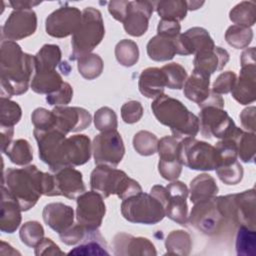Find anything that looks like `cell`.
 I'll use <instances>...</instances> for the list:
<instances>
[{
    "label": "cell",
    "instance_id": "6da1fadb",
    "mask_svg": "<svg viewBox=\"0 0 256 256\" xmlns=\"http://www.w3.org/2000/svg\"><path fill=\"white\" fill-rule=\"evenodd\" d=\"M1 97L10 98L27 92L32 73L35 72L34 56L22 51L15 41L3 40L0 48Z\"/></svg>",
    "mask_w": 256,
    "mask_h": 256
},
{
    "label": "cell",
    "instance_id": "7a4b0ae2",
    "mask_svg": "<svg viewBox=\"0 0 256 256\" xmlns=\"http://www.w3.org/2000/svg\"><path fill=\"white\" fill-rule=\"evenodd\" d=\"M151 109L156 119L169 127L177 139L195 137L199 132V118L175 98L162 94L154 99Z\"/></svg>",
    "mask_w": 256,
    "mask_h": 256
},
{
    "label": "cell",
    "instance_id": "3957f363",
    "mask_svg": "<svg viewBox=\"0 0 256 256\" xmlns=\"http://www.w3.org/2000/svg\"><path fill=\"white\" fill-rule=\"evenodd\" d=\"M43 179L44 172H41L35 165L20 169L7 168L4 172L3 185L6 184L21 210L28 211L43 195Z\"/></svg>",
    "mask_w": 256,
    "mask_h": 256
},
{
    "label": "cell",
    "instance_id": "277c9868",
    "mask_svg": "<svg viewBox=\"0 0 256 256\" xmlns=\"http://www.w3.org/2000/svg\"><path fill=\"white\" fill-rule=\"evenodd\" d=\"M90 187L103 198L116 194L124 200L142 192L140 184L124 171L106 165H97L91 172Z\"/></svg>",
    "mask_w": 256,
    "mask_h": 256
},
{
    "label": "cell",
    "instance_id": "5b68a950",
    "mask_svg": "<svg viewBox=\"0 0 256 256\" xmlns=\"http://www.w3.org/2000/svg\"><path fill=\"white\" fill-rule=\"evenodd\" d=\"M104 35L105 28L101 12L93 7H86L82 11V21L79 28L72 35L70 59L78 60L91 53L101 43Z\"/></svg>",
    "mask_w": 256,
    "mask_h": 256
},
{
    "label": "cell",
    "instance_id": "8992f818",
    "mask_svg": "<svg viewBox=\"0 0 256 256\" xmlns=\"http://www.w3.org/2000/svg\"><path fill=\"white\" fill-rule=\"evenodd\" d=\"M255 190L216 197L218 208L226 222L255 229Z\"/></svg>",
    "mask_w": 256,
    "mask_h": 256
},
{
    "label": "cell",
    "instance_id": "52a82bcc",
    "mask_svg": "<svg viewBox=\"0 0 256 256\" xmlns=\"http://www.w3.org/2000/svg\"><path fill=\"white\" fill-rule=\"evenodd\" d=\"M121 214L129 222L153 225L163 220L165 209L154 196L140 192L122 201Z\"/></svg>",
    "mask_w": 256,
    "mask_h": 256
},
{
    "label": "cell",
    "instance_id": "ba28073f",
    "mask_svg": "<svg viewBox=\"0 0 256 256\" xmlns=\"http://www.w3.org/2000/svg\"><path fill=\"white\" fill-rule=\"evenodd\" d=\"M150 194L158 199L165 209V216L180 225H186L188 221L187 197L188 187L181 181L174 180L166 187L155 185Z\"/></svg>",
    "mask_w": 256,
    "mask_h": 256
},
{
    "label": "cell",
    "instance_id": "9c48e42d",
    "mask_svg": "<svg viewBox=\"0 0 256 256\" xmlns=\"http://www.w3.org/2000/svg\"><path fill=\"white\" fill-rule=\"evenodd\" d=\"M179 157L183 165L193 170L211 171L219 166V156L215 147L194 137L180 141Z\"/></svg>",
    "mask_w": 256,
    "mask_h": 256
},
{
    "label": "cell",
    "instance_id": "30bf717a",
    "mask_svg": "<svg viewBox=\"0 0 256 256\" xmlns=\"http://www.w3.org/2000/svg\"><path fill=\"white\" fill-rule=\"evenodd\" d=\"M92 153L96 165L115 168L125 154V146L117 130L104 131L96 135L92 142Z\"/></svg>",
    "mask_w": 256,
    "mask_h": 256
},
{
    "label": "cell",
    "instance_id": "8fae6325",
    "mask_svg": "<svg viewBox=\"0 0 256 256\" xmlns=\"http://www.w3.org/2000/svg\"><path fill=\"white\" fill-rule=\"evenodd\" d=\"M199 130L205 138L216 137L219 139L231 137L236 129L233 119L220 107L204 105L200 107Z\"/></svg>",
    "mask_w": 256,
    "mask_h": 256
},
{
    "label": "cell",
    "instance_id": "7c38bea8",
    "mask_svg": "<svg viewBox=\"0 0 256 256\" xmlns=\"http://www.w3.org/2000/svg\"><path fill=\"white\" fill-rule=\"evenodd\" d=\"M91 153L92 144L88 136L76 134L65 138L58 148L56 166L52 172L64 167L83 165L89 161Z\"/></svg>",
    "mask_w": 256,
    "mask_h": 256
},
{
    "label": "cell",
    "instance_id": "4fadbf2b",
    "mask_svg": "<svg viewBox=\"0 0 256 256\" xmlns=\"http://www.w3.org/2000/svg\"><path fill=\"white\" fill-rule=\"evenodd\" d=\"M224 222L226 221L218 208L216 197L194 203L187 221L206 235H214L219 232Z\"/></svg>",
    "mask_w": 256,
    "mask_h": 256
},
{
    "label": "cell",
    "instance_id": "5bb4252c",
    "mask_svg": "<svg viewBox=\"0 0 256 256\" xmlns=\"http://www.w3.org/2000/svg\"><path fill=\"white\" fill-rule=\"evenodd\" d=\"M76 220L87 230H97L106 213L103 197L95 191H85L76 199Z\"/></svg>",
    "mask_w": 256,
    "mask_h": 256
},
{
    "label": "cell",
    "instance_id": "9a60e30c",
    "mask_svg": "<svg viewBox=\"0 0 256 256\" xmlns=\"http://www.w3.org/2000/svg\"><path fill=\"white\" fill-rule=\"evenodd\" d=\"M82 21V12L73 6H63L53 11L45 21L48 35L55 38H64L73 35Z\"/></svg>",
    "mask_w": 256,
    "mask_h": 256
},
{
    "label": "cell",
    "instance_id": "2e32d148",
    "mask_svg": "<svg viewBox=\"0 0 256 256\" xmlns=\"http://www.w3.org/2000/svg\"><path fill=\"white\" fill-rule=\"evenodd\" d=\"M37 28V16L33 9L14 10L2 27V37L17 41L33 35Z\"/></svg>",
    "mask_w": 256,
    "mask_h": 256
},
{
    "label": "cell",
    "instance_id": "e0dca14e",
    "mask_svg": "<svg viewBox=\"0 0 256 256\" xmlns=\"http://www.w3.org/2000/svg\"><path fill=\"white\" fill-rule=\"evenodd\" d=\"M55 116L56 130L67 135L86 129L92 121L90 113L81 107L57 106L52 110Z\"/></svg>",
    "mask_w": 256,
    "mask_h": 256
},
{
    "label": "cell",
    "instance_id": "ac0fdd59",
    "mask_svg": "<svg viewBox=\"0 0 256 256\" xmlns=\"http://www.w3.org/2000/svg\"><path fill=\"white\" fill-rule=\"evenodd\" d=\"M153 10L154 3L151 1H129L127 13L122 22L126 33L134 37L144 35Z\"/></svg>",
    "mask_w": 256,
    "mask_h": 256
},
{
    "label": "cell",
    "instance_id": "d6986e66",
    "mask_svg": "<svg viewBox=\"0 0 256 256\" xmlns=\"http://www.w3.org/2000/svg\"><path fill=\"white\" fill-rule=\"evenodd\" d=\"M174 43L176 54L184 56L197 54L198 52L215 47L209 32L202 27H192L184 33H180L174 39Z\"/></svg>",
    "mask_w": 256,
    "mask_h": 256
},
{
    "label": "cell",
    "instance_id": "ffe728a7",
    "mask_svg": "<svg viewBox=\"0 0 256 256\" xmlns=\"http://www.w3.org/2000/svg\"><path fill=\"white\" fill-rule=\"evenodd\" d=\"M53 174L54 196H64L69 199H77L86 191L82 173L74 167H64Z\"/></svg>",
    "mask_w": 256,
    "mask_h": 256
},
{
    "label": "cell",
    "instance_id": "44dd1931",
    "mask_svg": "<svg viewBox=\"0 0 256 256\" xmlns=\"http://www.w3.org/2000/svg\"><path fill=\"white\" fill-rule=\"evenodd\" d=\"M113 253L117 256H155L154 244L145 237H134L125 232L117 233L112 240Z\"/></svg>",
    "mask_w": 256,
    "mask_h": 256
},
{
    "label": "cell",
    "instance_id": "7402d4cb",
    "mask_svg": "<svg viewBox=\"0 0 256 256\" xmlns=\"http://www.w3.org/2000/svg\"><path fill=\"white\" fill-rule=\"evenodd\" d=\"M42 216L45 224L58 234L70 228L74 224L75 217L73 208L61 202H53L45 205Z\"/></svg>",
    "mask_w": 256,
    "mask_h": 256
},
{
    "label": "cell",
    "instance_id": "603a6c76",
    "mask_svg": "<svg viewBox=\"0 0 256 256\" xmlns=\"http://www.w3.org/2000/svg\"><path fill=\"white\" fill-rule=\"evenodd\" d=\"M256 64L241 66L239 78L231 91L232 97L242 105L253 103L256 98Z\"/></svg>",
    "mask_w": 256,
    "mask_h": 256
},
{
    "label": "cell",
    "instance_id": "cb8c5ba5",
    "mask_svg": "<svg viewBox=\"0 0 256 256\" xmlns=\"http://www.w3.org/2000/svg\"><path fill=\"white\" fill-rule=\"evenodd\" d=\"M21 208L5 185H2L0 230L5 233L15 232L21 224Z\"/></svg>",
    "mask_w": 256,
    "mask_h": 256
},
{
    "label": "cell",
    "instance_id": "d4e9b609",
    "mask_svg": "<svg viewBox=\"0 0 256 256\" xmlns=\"http://www.w3.org/2000/svg\"><path fill=\"white\" fill-rule=\"evenodd\" d=\"M229 53L221 47L204 50L195 54L193 61L194 69L203 71L209 75L222 70L229 61Z\"/></svg>",
    "mask_w": 256,
    "mask_h": 256
},
{
    "label": "cell",
    "instance_id": "484cf974",
    "mask_svg": "<svg viewBox=\"0 0 256 256\" xmlns=\"http://www.w3.org/2000/svg\"><path fill=\"white\" fill-rule=\"evenodd\" d=\"M210 75L197 70L193 69L192 74L186 79L184 86H183V93L184 96L197 103L198 105L204 102L209 94H210Z\"/></svg>",
    "mask_w": 256,
    "mask_h": 256
},
{
    "label": "cell",
    "instance_id": "4316f807",
    "mask_svg": "<svg viewBox=\"0 0 256 256\" xmlns=\"http://www.w3.org/2000/svg\"><path fill=\"white\" fill-rule=\"evenodd\" d=\"M138 87L140 93L147 98L156 99L164 94L166 79L161 68L149 67L144 69L139 76Z\"/></svg>",
    "mask_w": 256,
    "mask_h": 256
},
{
    "label": "cell",
    "instance_id": "83f0119b",
    "mask_svg": "<svg viewBox=\"0 0 256 256\" xmlns=\"http://www.w3.org/2000/svg\"><path fill=\"white\" fill-rule=\"evenodd\" d=\"M219 188L215 179L207 174L203 173L196 176L190 182V201L197 203L216 197Z\"/></svg>",
    "mask_w": 256,
    "mask_h": 256
},
{
    "label": "cell",
    "instance_id": "f1b7e54d",
    "mask_svg": "<svg viewBox=\"0 0 256 256\" xmlns=\"http://www.w3.org/2000/svg\"><path fill=\"white\" fill-rule=\"evenodd\" d=\"M69 255H109L107 251V243L100 232L92 230L87 233L80 245L71 250Z\"/></svg>",
    "mask_w": 256,
    "mask_h": 256
},
{
    "label": "cell",
    "instance_id": "f546056e",
    "mask_svg": "<svg viewBox=\"0 0 256 256\" xmlns=\"http://www.w3.org/2000/svg\"><path fill=\"white\" fill-rule=\"evenodd\" d=\"M147 54L150 59L163 62L173 59L176 55L174 39L156 35L147 43Z\"/></svg>",
    "mask_w": 256,
    "mask_h": 256
},
{
    "label": "cell",
    "instance_id": "4dcf8cb0",
    "mask_svg": "<svg viewBox=\"0 0 256 256\" xmlns=\"http://www.w3.org/2000/svg\"><path fill=\"white\" fill-rule=\"evenodd\" d=\"M61 75L56 71L34 72L31 80V89L38 94H51L57 91L63 84Z\"/></svg>",
    "mask_w": 256,
    "mask_h": 256
},
{
    "label": "cell",
    "instance_id": "1f68e13d",
    "mask_svg": "<svg viewBox=\"0 0 256 256\" xmlns=\"http://www.w3.org/2000/svg\"><path fill=\"white\" fill-rule=\"evenodd\" d=\"M237 144V154L244 163H252L255 160L256 153V136L255 133L245 132L241 128L236 127L231 136Z\"/></svg>",
    "mask_w": 256,
    "mask_h": 256
},
{
    "label": "cell",
    "instance_id": "d6a6232c",
    "mask_svg": "<svg viewBox=\"0 0 256 256\" xmlns=\"http://www.w3.org/2000/svg\"><path fill=\"white\" fill-rule=\"evenodd\" d=\"M61 49L55 44H45L34 55L35 72L52 71L61 61Z\"/></svg>",
    "mask_w": 256,
    "mask_h": 256
},
{
    "label": "cell",
    "instance_id": "836d02e7",
    "mask_svg": "<svg viewBox=\"0 0 256 256\" xmlns=\"http://www.w3.org/2000/svg\"><path fill=\"white\" fill-rule=\"evenodd\" d=\"M165 248L169 255H189L192 249L190 234L184 230L171 231L165 239Z\"/></svg>",
    "mask_w": 256,
    "mask_h": 256
},
{
    "label": "cell",
    "instance_id": "e575fe53",
    "mask_svg": "<svg viewBox=\"0 0 256 256\" xmlns=\"http://www.w3.org/2000/svg\"><path fill=\"white\" fill-rule=\"evenodd\" d=\"M155 9L163 20L182 21L187 14L188 7L183 0H164L155 2Z\"/></svg>",
    "mask_w": 256,
    "mask_h": 256
},
{
    "label": "cell",
    "instance_id": "d590c367",
    "mask_svg": "<svg viewBox=\"0 0 256 256\" xmlns=\"http://www.w3.org/2000/svg\"><path fill=\"white\" fill-rule=\"evenodd\" d=\"M9 160L19 166L28 165L33 160V151L30 143L25 139H17L3 151Z\"/></svg>",
    "mask_w": 256,
    "mask_h": 256
},
{
    "label": "cell",
    "instance_id": "8d00e7d4",
    "mask_svg": "<svg viewBox=\"0 0 256 256\" xmlns=\"http://www.w3.org/2000/svg\"><path fill=\"white\" fill-rule=\"evenodd\" d=\"M230 20L235 25L251 27L256 21V5L253 1H242L229 12Z\"/></svg>",
    "mask_w": 256,
    "mask_h": 256
},
{
    "label": "cell",
    "instance_id": "74e56055",
    "mask_svg": "<svg viewBox=\"0 0 256 256\" xmlns=\"http://www.w3.org/2000/svg\"><path fill=\"white\" fill-rule=\"evenodd\" d=\"M236 253L239 256L256 255V230L244 225L238 227L236 235Z\"/></svg>",
    "mask_w": 256,
    "mask_h": 256
},
{
    "label": "cell",
    "instance_id": "f35d334b",
    "mask_svg": "<svg viewBox=\"0 0 256 256\" xmlns=\"http://www.w3.org/2000/svg\"><path fill=\"white\" fill-rule=\"evenodd\" d=\"M77 61V68L80 75L87 80H93L99 77L103 71L104 63L98 54L89 53Z\"/></svg>",
    "mask_w": 256,
    "mask_h": 256
},
{
    "label": "cell",
    "instance_id": "ab89813d",
    "mask_svg": "<svg viewBox=\"0 0 256 256\" xmlns=\"http://www.w3.org/2000/svg\"><path fill=\"white\" fill-rule=\"evenodd\" d=\"M115 57L122 66L132 67L139 59L138 45L130 39L120 40L115 47Z\"/></svg>",
    "mask_w": 256,
    "mask_h": 256
},
{
    "label": "cell",
    "instance_id": "60d3db41",
    "mask_svg": "<svg viewBox=\"0 0 256 256\" xmlns=\"http://www.w3.org/2000/svg\"><path fill=\"white\" fill-rule=\"evenodd\" d=\"M253 39V31L250 27L232 25L225 32V40L235 49H244L249 46Z\"/></svg>",
    "mask_w": 256,
    "mask_h": 256
},
{
    "label": "cell",
    "instance_id": "b9f144b4",
    "mask_svg": "<svg viewBox=\"0 0 256 256\" xmlns=\"http://www.w3.org/2000/svg\"><path fill=\"white\" fill-rule=\"evenodd\" d=\"M158 138L150 131L141 130L133 137V147L142 156H150L157 152Z\"/></svg>",
    "mask_w": 256,
    "mask_h": 256
},
{
    "label": "cell",
    "instance_id": "7bdbcfd3",
    "mask_svg": "<svg viewBox=\"0 0 256 256\" xmlns=\"http://www.w3.org/2000/svg\"><path fill=\"white\" fill-rule=\"evenodd\" d=\"M179 143L178 139L173 136L162 137L158 141L157 147L159 162H181L179 157Z\"/></svg>",
    "mask_w": 256,
    "mask_h": 256
},
{
    "label": "cell",
    "instance_id": "ee69618b",
    "mask_svg": "<svg viewBox=\"0 0 256 256\" xmlns=\"http://www.w3.org/2000/svg\"><path fill=\"white\" fill-rule=\"evenodd\" d=\"M161 70L165 75L166 87L177 90L183 88L187 79V72L182 65L172 62L164 65Z\"/></svg>",
    "mask_w": 256,
    "mask_h": 256
},
{
    "label": "cell",
    "instance_id": "f6af8a7d",
    "mask_svg": "<svg viewBox=\"0 0 256 256\" xmlns=\"http://www.w3.org/2000/svg\"><path fill=\"white\" fill-rule=\"evenodd\" d=\"M22 116V109L20 105L10 100L9 98L1 97V113H0V126L14 127Z\"/></svg>",
    "mask_w": 256,
    "mask_h": 256
},
{
    "label": "cell",
    "instance_id": "bcb514c9",
    "mask_svg": "<svg viewBox=\"0 0 256 256\" xmlns=\"http://www.w3.org/2000/svg\"><path fill=\"white\" fill-rule=\"evenodd\" d=\"M19 236L22 243L35 248L44 238V228L38 221H28L21 226Z\"/></svg>",
    "mask_w": 256,
    "mask_h": 256
},
{
    "label": "cell",
    "instance_id": "7dc6e473",
    "mask_svg": "<svg viewBox=\"0 0 256 256\" xmlns=\"http://www.w3.org/2000/svg\"><path fill=\"white\" fill-rule=\"evenodd\" d=\"M216 174L219 179L226 185H236L243 178V167L236 160L232 163L220 165L216 169Z\"/></svg>",
    "mask_w": 256,
    "mask_h": 256
},
{
    "label": "cell",
    "instance_id": "c3c4849f",
    "mask_svg": "<svg viewBox=\"0 0 256 256\" xmlns=\"http://www.w3.org/2000/svg\"><path fill=\"white\" fill-rule=\"evenodd\" d=\"M94 125L95 128L100 131L116 130L118 126L117 115L115 111L109 107H101L94 114Z\"/></svg>",
    "mask_w": 256,
    "mask_h": 256
},
{
    "label": "cell",
    "instance_id": "681fc988",
    "mask_svg": "<svg viewBox=\"0 0 256 256\" xmlns=\"http://www.w3.org/2000/svg\"><path fill=\"white\" fill-rule=\"evenodd\" d=\"M214 147L219 156V166L229 164L237 160V144L232 137L220 139Z\"/></svg>",
    "mask_w": 256,
    "mask_h": 256
},
{
    "label": "cell",
    "instance_id": "f907efd6",
    "mask_svg": "<svg viewBox=\"0 0 256 256\" xmlns=\"http://www.w3.org/2000/svg\"><path fill=\"white\" fill-rule=\"evenodd\" d=\"M31 121L35 127V129L38 130H50V129H56L55 128V116L51 111L39 107L36 108L31 115Z\"/></svg>",
    "mask_w": 256,
    "mask_h": 256
},
{
    "label": "cell",
    "instance_id": "816d5d0a",
    "mask_svg": "<svg viewBox=\"0 0 256 256\" xmlns=\"http://www.w3.org/2000/svg\"><path fill=\"white\" fill-rule=\"evenodd\" d=\"M73 98V89L71 85L64 82L62 86L55 92L46 96V101L51 106H66Z\"/></svg>",
    "mask_w": 256,
    "mask_h": 256
},
{
    "label": "cell",
    "instance_id": "f5cc1de1",
    "mask_svg": "<svg viewBox=\"0 0 256 256\" xmlns=\"http://www.w3.org/2000/svg\"><path fill=\"white\" fill-rule=\"evenodd\" d=\"M237 80V76L233 71L222 72L214 81L212 86V92L216 94H227L232 91Z\"/></svg>",
    "mask_w": 256,
    "mask_h": 256
},
{
    "label": "cell",
    "instance_id": "db71d44e",
    "mask_svg": "<svg viewBox=\"0 0 256 256\" xmlns=\"http://www.w3.org/2000/svg\"><path fill=\"white\" fill-rule=\"evenodd\" d=\"M143 106L139 101L131 100L121 107V117L125 123L133 124L138 122L143 116Z\"/></svg>",
    "mask_w": 256,
    "mask_h": 256
},
{
    "label": "cell",
    "instance_id": "11a10c76",
    "mask_svg": "<svg viewBox=\"0 0 256 256\" xmlns=\"http://www.w3.org/2000/svg\"><path fill=\"white\" fill-rule=\"evenodd\" d=\"M89 231L90 230H87L81 224L76 223V224H73L70 228H68L64 232L60 233L59 237L64 244L71 246V245H76L80 243L85 238V236Z\"/></svg>",
    "mask_w": 256,
    "mask_h": 256
},
{
    "label": "cell",
    "instance_id": "9f6ffc18",
    "mask_svg": "<svg viewBox=\"0 0 256 256\" xmlns=\"http://www.w3.org/2000/svg\"><path fill=\"white\" fill-rule=\"evenodd\" d=\"M180 30H181V26L179 22L161 19L158 23L157 35L175 39L180 34Z\"/></svg>",
    "mask_w": 256,
    "mask_h": 256
},
{
    "label": "cell",
    "instance_id": "6f0895ef",
    "mask_svg": "<svg viewBox=\"0 0 256 256\" xmlns=\"http://www.w3.org/2000/svg\"><path fill=\"white\" fill-rule=\"evenodd\" d=\"M65 253L59 248V246L53 242L50 238H43L41 242L35 247L36 256L44 255H64Z\"/></svg>",
    "mask_w": 256,
    "mask_h": 256
},
{
    "label": "cell",
    "instance_id": "680465c9",
    "mask_svg": "<svg viewBox=\"0 0 256 256\" xmlns=\"http://www.w3.org/2000/svg\"><path fill=\"white\" fill-rule=\"evenodd\" d=\"M129 1L125 0H114L108 3V11L114 19L123 22L128 10Z\"/></svg>",
    "mask_w": 256,
    "mask_h": 256
},
{
    "label": "cell",
    "instance_id": "91938a15",
    "mask_svg": "<svg viewBox=\"0 0 256 256\" xmlns=\"http://www.w3.org/2000/svg\"><path fill=\"white\" fill-rule=\"evenodd\" d=\"M255 112H256L255 106H250L243 109L239 116L243 128H245L248 132H252V133H255V130H256Z\"/></svg>",
    "mask_w": 256,
    "mask_h": 256
},
{
    "label": "cell",
    "instance_id": "94428289",
    "mask_svg": "<svg viewBox=\"0 0 256 256\" xmlns=\"http://www.w3.org/2000/svg\"><path fill=\"white\" fill-rule=\"evenodd\" d=\"M0 127H1V150L3 152L12 142L14 127H6V126H0Z\"/></svg>",
    "mask_w": 256,
    "mask_h": 256
},
{
    "label": "cell",
    "instance_id": "6125c7cd",
    "mask_svg": "<svg viewBox=\"0 0 256 256\" xmlns=\"http://www.w3.org/2000/svg\"><path fill=\"white\" fill-rule=\"evenodd\" d=\"M240 63H241V66L256 64V62H255V47L247 48L242 52L241 57H240Z\"/></svg>",
    "mask_w": 256,
    "mask_h": 256
},
{
    "label": "cell",
    "instance_id": "be15d7a7",
    "mask_svg": "<svg viewBox=\"0 0 256 256\" xmlns=\"http://www.w3.org/2000/svg\"><path fill=\"white\" fill-rule=\"evenodd\" d=\"M9 4L13 7L14 10H27V9H32L34 6L41 4V1L17 0V1H10Z\"/></svg>",
    "mask_w": 256,
    "mask_h": 256
},
{
    "label": "cell",
    "instance_id": "e7e4bbea",
    "mask_svg": "<svg viewBox=\"0 0 256 256\" xmlns=\"http://www.w3.org/2000/svg\"><path fill=\"white\" fill-rule=\"evenodd\" d=\"M186 3H187L188 10H196L204 4V2H196V1H192V2L191 1H186Z\"/></svg>",
    "mask_w": 256,
    "mask_h": 256
}]
</instances>
